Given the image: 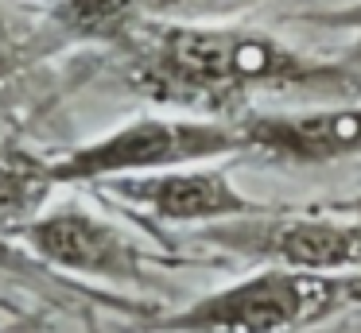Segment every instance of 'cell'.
<instances>
[{"label":"cell","instance_id":"cell-1","mask_svg":"<svg viewBox=\"0 0 361 333\" xmlns=\"http://www.w3.org/2000/svg\"><path fill=\"white\" fill-rule=\"evenodd\" d=\"M121 82L136 97L202 120L252 113L264 93L361 101V70L288 46L257 27H210L140 15L113 43Z\"/></svg>","mask_w":361,"mask_h":333},{"label":"cell","instance_id":"cell-2","mask_svg":"<svg viewBox=\"0 0 361 333\" xmlns=\"http://www.w3.org/2000/svg\"><path fill=\"white\" fill-rule=\"evenodd\" d=\"M342 275L257 268L187 306L156 310L125 333H295L342 314Z\"/></svg>","mask_w":361,"mask_h":333},{"label":"cell","instance_id":"cell-3","mask_svg":"<svg viewBox=\"0 0 361 333\" xmlns=\"http://www.w3.org/2000/svg\"><path fill=\"white\" fill-rule=\"evenodd\" d=\"M245 155V139L226 120L202 116H133L113 132L55 155L59 186H94L105 178L152 175V170L221 163Z\"/></svg>","mask_w":361,"mask_h":333},{"label":"cell","instance_id":"cell-4","mask_svg":"<svg viewBox=\"0 0 361 333\" xmlns=\"http://www.w3.org/2000/svg\"><path fill=\"white\" fill-rule=\"evenodd\" d=\"M35 263L55 271L59 279L71 283H102L117 291H152L156 287V268L164 256L144 248L128 229L117 221L94 213L82 201H63L39 213L27 229L12 237Z\"/></svg>","mask_w":361,"mask_h":333},{"label":"cell","instance_id":"cell-5","mask_svg":"<svg viewBox=\"0 0 361 333\" xmlns=\"http://www.w3.org/2000/svg\"><path fill=\"white\" fill-rule=\"evenodd\" d=\"M195 244L237 256L252 268H283L303 275H353L361 271V221L330 209H260L195 229Z\"/></svg>","mask_w":361,"mask_h":333},{"label":"cell","instance_id":"cell-6","mask_svg":"<svg viewBox=\"0 0 361 333\" xmlns=\"http://www.w3.org/2000/svg\"><path fill=\"white\" fill-rule=\"evenodd\" d=\"M94 190L156 225H195V229H206V225L252 217L260 209H268L264 201L249 198L229 178V170L218 167V163L105 178V182H94Z\"/></svg>","mask_w":361,"mask_h":333},{"label":"cell","instance_id":"cell-7","mask_svg":"<svg viewBox=\"0 0 361 333\" xmlns=\"http://www.w3.org/2000/svg\"><path fill=\"white\" fill-rule=\"evenodd\" d=\"M233 128L245 155L272 167H326L361 155V101H326L314 108H252Z\"/></svg>","mask_w":361,"mask_h":333},{"label":"cell","instance_id":"cell-8","mask_svg":"<svg viewBox=\"0 0 361 333\" xmlns=\"http://www.w3.org/2000/svg\"><path fill=\"white\" fill-rule=\"evenodd\" d=\"M59 190L55 163L24 144H0V237L12 240L20 229L51 209Z\"/></svg>","mask_w":361,"mask_h":333},{"label":"cell","instance_id":"cell-9","mask_svg":"<svg viewBox=\"0 0 361 333\" xmlns=\"http://www.w3.org/2000/svg\"><path fill=\"white\" fill-rule=\"evenodd\" d=\"M27 54H32L27 43L20 39L12 15L4 12V4H0V108H4V101L12 97V89H16L20 77H24Z\"/></svg>","mask_w":361,"mask_h":333},{"label":"cell","instance_id":"cell-10","mask_svg":"<svg viewBox=\"0 0 361 333\" xmlns=\"http://www.w3.org/2000/svg\"><path fill=\"white\" fill-rule=\"evenodd\" d=\"M307 23H314V27H326V31H350V43H345L342 54H338V62L361 70V4H357V8H342V12L307 15Z\"/></svg>","mask_w":361,"mask_h":333},{"label":"cell","instance_id":"cell-11","mask_svg":"<svg viewBox=\"0 0 361 333\" xmlns=\"http://www.w3.org/2000/svg\"><path fill=\"white\" fill-rule=\"evenodd\" d=\"M342 306L345 310H357L361 306V271L342 275Z\"/></svg>","mask_w":361,"mask_h":333},{"label":"cell","instance_id":"cell-12","mask_svg":"<svg viewBox=\"0 0 361 333\" xmlns=\"http://www.w3.org/2000/svg\"><path fill=\"white\" fill-rule=\"evenodd\" d=\"M330 213H338V217H353V221H361V194H353V198H342V201H334V206H326Z\"/></svg>","mask_w":361,"mask_h":333},{"label":"cell","instance_id":"cell-13","mask_svg":"<svg viewBox=\"0 0 361 333\" xmlns=\"http://www.w3.org/2000/svg\"><path fill=\"white\" fill-rule=\"evenodd\" d=\"M0 306H4V310H8V302H4V299H0Z\"/></svg>","mask_w":361,"mask_h":333},{"label":"cell","instance_id":"cell-14","mask_svg":"<svg viewBox=\"0 0 361 333\" xmlns=\"http://www.w3.org/2000/svg\"><path fill=\"white\" fill-rule=\"evenodd\" d=\"M171 4H179V0H171Z\"/></svg>","mask_w":361,"mask_h":333}]
</instances>
